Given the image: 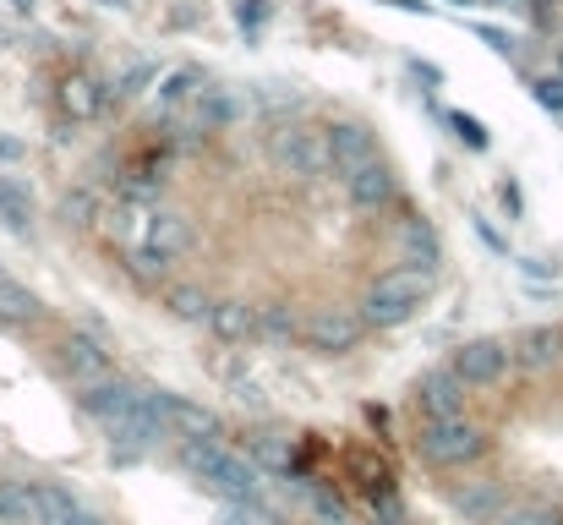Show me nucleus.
I'll list each match as a JSON object with an SVG mask.
<instances>
[{
	"instance_id": "c85d7f7f",
	"label": "nucleus",
	"mask_w": 563,
	"mask_h": 525,
	"mask_svg": "<svg viewBox=\"0 0 563 525\" xmlns=\"http://www.w3.org/2000/svg\"><path fill=\"white\" fill-rule=\"evenodd\" d=\"M536 99H542V110L563 115V77H542V83H536Z\"/></svg>"
},
{
	"instance_id": "5701e85b",
	"label": "nucleus",
	"mask_w": 563,
	"mask_h": 525,
	"mask_svg": "<svg viewBox=\"0 0 563 525\" xmlns=\"http://www.w3.org/2000/svg\"><path fill=\"white\" fill-rule=\"evenodd\" d=\"M208 307H214V301H208L197 285H181V290H170V312H175L181 323H208Z\"/></svg>"
},
{
	"instance_id": "6ab92c4d",
	"label": "nucleus",
	"mask_w": 563,
	"mask_h": 525,
	"mask_svg": "<svg viewBox=\"0 0 563 525\" xmlns=\"http://www.w3.org/2000/svg\"><path fill=\"white\" fill-rule=\"evenodd\" d=\"M61 104H66V115H72V121H93V115L104 110V88L93 83V77H66Z\"/></svg>"
},
{
	"instance_id": "4be33fe9",
	"label": "nucleus",
	"mask_w": 563,
	"mask_h": 525,
	"mask_svg": "<svg viewBox=\"0 0 563 525\" xmlns=\"http://www.w3.org/2000/svg\"><path fill=\"white\" fill-rule=\"evenodd\" d=\"M197 93H203V72H192V66H181V72H170V77H164L159 99L175 110V104H192Z\"/></svg>"
},
{
	"instance_id": "423d86ee",
	"label": "nucleus",
	"mask_w": 563,
	"mask_h": 525,
	"mask_svg": "<svg viewBox=\"0 0 563 525\" xmlns=\"http://www.w3.org/2000/svg\"><path fill=\"white\" fill-rule=\"evenodd\" d=\"M454 378L465 383V389H487V383H498L503 372H509V345L503 340H465L454 350Z\"/></svg>"
},
{
	"instance_id": "2f4dec72",
	"label": "nucleus",
	"mask_w": 563,
	"mask_h": 525,
	"mask_svg": "<svg viewBox=\"0 0 563 525\" xmlns=\"http://www.w3.org/2000/svg\"><path fill=\"white\" fill-rule=\"evenodd\" d=\"M77 525H104L99 515H88V509H82V515H77Z\"/></svg>"
},
{
	"instance_id": "f8f14e48",
	"label": "nucleus",
	"mask_w": 563,
	"mask_h": 525,
	"mask_svg": "<svg viewBox=\"0 0 563 525\" xmlns=\"http://www.w3.org/2000/svg\"><path fill=\"white\" fill-rule=\"evenodd\" d=\"M443 263V247L432 236L427 219H405L400 225V268H416V274H438Z\"/></svg>"
},
{
	"instance_id": "412c9836",
	"label": "nucleus",
	"mask_w": 563,
	"mask_h": 525,
	"mask_svg": "<svg viewBox=\"0 0 563 525\" xmlns=\"http://www.w3.org/2000/svg\"><path fill=\"white\" fill-rule=\"evenodd\" d=\"M0 525H33V482H0Z\"/></svg>"
},
{
	"instance_id": "0eeeda50",
	"label": "nucleus",
	"mask_w": 563,
	"mask_h": 525,
	"mask_svg": "<svg viewBox=\"0 0 563 525\" xmlns=\"http://www.w3.org/2000/svg\"><path fill=\"white\" fill-rule=\"evenodd\" d=\"M55 361H61V372L77 383V389H93V383L115 378L110 356H104V345L93 340V334H66V340L55 345Z\"/></svg>"
},
{
	"instance_id": "f704fd0d",
	"label": "nucleus",
	"mask_w": 563,
	"mask_h": 525,
	"mask_svg": "<svg viewBox=\"0 0 563 525\" xmlns=\"http://www.w3.org/2000/svg\"><path fill=\"white\" fill-rule=\"evenodd\" d=\"M17 6H22V11H28V6H33V0H17Z\"/></svg>"
},
{
	"instance_id": "9d476101",
	"label": "nucleus",
	"mask_w": 563,
	"mask_h": 525,
	"mask_svg": "<svg viewBox=\"0 0 563 525\" xmlns=\"http://www.w3.org/2000/svg\"><path fill=\"white\" fill-rule=\"evenodd\" d=\"M143 247L148 252H159L164 263H175V258H186V252L197 247V230H192V219L186 214H175V208H164V214L148 219V236H143Z\"/></svg>"
},
{
	"instance_id": "393cba45",
	"label": "nucleus",
	"mask_w": 563,
	"mask_h": 525,
	"mask_svg": "<svg viewBox=\"0 0 563 525\" xmlns=\"http://www.w3.org/2000/svg\"><path fill=\"white\" fill-rule=\"evenodd\" d=\"M148 219H154V214H148V208H121V214H115L110 219V230H115V236H121V241H143L148 236Z\"/></svg>"
},
{
	"instance_id": "1a4fd4ad",
	"label": "nucleus",
	"mask_w": 563,
	"mask_h": 525,
	"mask_svg": "<svg viewBox=\"0 0 563 525\" xmlns=\"http://www.w3.org/2000/svg\"><path fill=\"white\" fill-rule=\"evenodd\" d=\"M416 405L427 422H438V416H460L465 405V383L454 378V367H432L427 378L416 383Z\"/></svg>"
},
{
	"instance_id": "b1692460",
	"label": "nucleus",
	"mask_w": 563,
	"mask_h": 525,
	"mask_svg": "<svg viewBox=\"0 0 563 525\" xmlns=\"http://www.w3.org/2000/svg\"><path fill=\"white\" fill-rule=\"evenodd\" d=\"M257 334H263V340H290V334H296L290 307H263L257 312Z\"/></svg>"
},
{
	"instance_id": "aec40b11",
	"label": "nucleus",
	"mask_w": 563,
	"mask_h": 525,
	"mask_svg": "<svg viewBox=\"0 0 563 525\" xmlns=\"http://www.w3.org/2000/svg\"><path fill=\"white\" fill-rule=\"evenodd\" d=\"M563 356V329H531L520 340V361L525 367H553Z\"/></svg>"
},
{
	"instance_id": "cd10ccee",
	"label": "nucleus",
	"mask_w": 563,
	"mask_h": 525,
	"mask_svg": "<svg viewBox=\"0 0 563 525\" xmlns=\"http://www.w3.org/2000/svg\"><path fill=\"white\" fill-rule=\"evenodd\" d=\"M268 17H274V0H241V6H236V22H241V28H263Z\"/></svg>"
},
{
	"instance_id": "7ed1b4c3",
	"label": "nucleus",
	"mask_w": 563,
	"mask_h": 525,
	"mask_svg": "<svg viewBox=\"0 0 563 525\" xmlns=\"http://www.w3.org/2000/svg\"><path fill=\"white\" fill-rule=\"evenodd\" d=\"M482 449H487V433L476 422H465V416H438V422L421 427V454L432 465H443V471L482 460Z\"/></svg>"
},
{
	"instance_id": "2eb2a0df",
	"label": "nucleus",
	"mask_w": 563,
	"mask_h": 525,
	"mask_svg": "<svg viewBox=\"0 0 563 525\" xmlns=\"http://www.w3.org/2000/svg\"><path fill=\"white\" fill-rule=\"evenodd\" d=\"M208 329H214L225 345H241V340L257 334V312L246 307V301H214V307H208Z\"/></svg>"
},
{
	"instance_id": "473e14b6",
	"label": "nucleus",
	"mask_w": 563,
	"mask_h": 525,
	"mask_svg": "<svg viewBox=\"0 0 563 525\" xmlns=\"http://www.w3.org/2000/svg\"><path fill=\"white\" fill-rule=\"evenodd\" d=\"M449 6H476V0H449Z\"/></svg>"
},
{
	"instance_id": "c756f323",
	"label": "nucleus",
	"mask_w": 563,
	"mask_h": 525,
	"mask_svg": "<svg viewBox=\"0 0 563 525\" xmlns=\"http://www.w3.org/2000/svg\"><path fill=\"white\" fill-rule=\"evenodd\" d=\"M509 525H563V515H558V509L531 504V509H520V515H509Z\"/></svg>"
},
{
	"instance_id": "f3484780",
	"label": "nucleus",
	"mask_w": 563,
	"mask_h": 525,
	"mask_svg": "<svg viewBox=\"0 0 563 525\" xmlns=\"http://www.w3.org/2000/svg\"><path fill=\"white\" fill-rule=\"evenodd\" d=\"M236 121V93L230 88H203L192 99V126L197 132H219V126Z\"/></svg>"
},
{
	"instance_id": "c9c22d12",
	"label": "nucleus",
	"mask_w": 563,
	"mask_h": 525,
	"mask_svg": "<svg viewBox=\"0 0 563 525\" xmlns=\"http://www.w3.org/2000/svg\"><path fill=\"white\" fill-rule=\"evenodd\" d=\"M0 279H6V268H0Z\"/></svg>"
},
{
	"instance_id": "39448f33",
	"label": "nucleus",
	"mask_w": 563,
	"mask_h": 525,
	"mask_svg": "<svg viewBox=\"0 0 563 525\" xmlns=\"http://www.w3.org/2000/svg\"><path fill=\"white\" fill-rule=\"evenodd\" d=\"M361 329H367V318H361V312L323 307V312H312V323L301 329V340H307L312 350H323V356H345V350H356Z\"/></svg>"
},
{
	"instance_id": "4468645a",
	"label": "nucleus",
	"mask_w": 563,
	"mask_h": 525,
	"mask_svg": "<svg viewBox=\"0 0 563 525\" xmlns=\"http://www.w3.org/2000/svg\"><path fill=\"white\" fill-rule=\"evenodd\" d=\"M82 504L55 482H33V525H77Z\"/></svg>"
},
{
	"instance_id": "dca6fc26",
	"label": "nucleus",
	"mask_w": 563,
	"mask_h": 525,
	"mask_svg": "<svg viewBox=\"0 0 563 525\" xmlns=\"http://www.w3.org/2000/svg\"><path fill=\"white\" fill-rule=\"evenodd\" d=\"M44 318V301L33 296L28 285H17V279H0V323L6 329H28V323H39Z\"/></svg>"
},
{
	"instance_id": "9b49d317",
	"label": "nucleus",
	"mask_w": 563,
	"mask_h": 525,
	"mask_svg": "<svg viewBox=\"0 0 563 525\" xmlns=\"http://www.w3.org/2000/svg\"><path fill=\"white\" fill-rule=\"evenodd\" d=\"M345 192H350V203L361 208V214H378V208H389L394 203V192H400V175H394L389 165H367V170H356V175H345Z\"/></svg>"
},
{
	"instance_id": "bb28decb",
	"label": "nucleus",
	"mask_w": 563,
	"mask_h": 525,
	"mask_svg": "<svg viewBox=\"0 0 563 525\" xmlns=\"http://www.w3.org/2000/svg\"><path fill=\"white\" fill-rule=\"evenodd\" d=\"M449 126H454V132H460L471 148H487V143H492V137H487V126L476 121V115H465V110H449Z\"/></svg>"
},
{
	"instance_id": "7c9ffc66",
	"label": "nucleus",
	"mask_w": 563,
	"mask_h": 525,
	"mask_svg": "<svg viewBox=\"0 0 563 525\" xmlns=\"http://www.w3.org/2000/svg\"><path fill=\"white\" fill-rule=\"evenodd\" d=\"M465 515H476V520L498 515V493H492V487H482V493H471V498H465Z\"/></svg>"
},
{
	"instance_id": "f257e3e1",
	"label": "nucleus",
	"mask_w": 563,
	"mask_h": 525,
	"mask_svg": "<svg viewBox=\"0 0 563 525\" xmlns=\"http://www.w3.org/2000/svg\"><path fill=\"white\" fill-rule=\"evenodd\" d=\"M181 465L208 487L219 493L225 504H257L263 498V476H257L252 460H241L236 449H225V438H181Z\"/></svg>"
},
{
	"instance_id": "6e6552de",
	"label": "nucleus",
	"mask_w": 563,
	"mask_h": 525,
	"mask_svg": "<svg viewBox=\"0 0 563 525\" xmlns=\"http://www.w3.org/2000/svg\"><path fill=\"white\" fill-rule=\"evenodd\" d=\"M328 154H334V170H345V175H356V170H367V165H378V137L367 132L361 121H339V126H328Z\"/></svg>"
},
{
	"instance_id": "ddd939ff",
	"label": "nucleus",
	"mask_w": 563,
	"mask_h": 525,
	"mask_svg": "<svg viewBox=\"0 0 563 525\" xmlns=\"http://www.w3.org/2000/svg\"><path fill=\"white\" fill-rule=\"evenodd\" d=\"M137 400H143V389L126 383V378H104V383H93V389H82V411H88L93 422H110V416H121L126 405H137Z\"/></svg>"
},
{
	"instance_id": "f03ea898",
	"label": "nucleus",
	"mask_w": 563,
	"mask_h": 525,
	"mask_svg": "<svg viewBox=\"0 0 563 525\" xmlns=\"http://www.w3.org/2000/svg\"><path fill=\"white\" fill-rule=\"evenodd\" d=\"M427 296H432V274H416V268H389V274L361 296V318H367L372 329H394V323L416 318Z\"/></svg>"
},
{
	"instance_id": "20e7f679",
	"label": "nucleus",
	"mask_w": 563,
	"mask_h": 525,
	"mask_svg": "<svg viewBox=\"0 0 563 525\" xmlns=\"http://www.w3.org/2000/svg\"><path fill=\"white\" fill-rule=\"evenodd\" d=\"M274 165L290 175V181H318L323 170H334V154H328V132H285L274 143Z\"/></svg>"
},
{
	"instance_id": "a211bd4d",
	"label": "nucleus",
	"mask_w": 563,
	"mask_h": 525,
	"mask_svg": "<svg viewBox=\"0 0 563 525\" xmlns=\"http://www.w3.org/2000/svg\"><path fill=\"white\" fill-rule=\"evenodd\" d=\"M0 225H11L17 236H28L33 230V197H28V186H22L17 175L0 181Z\"/></svg>"
},
{
	"instance_id": "72a5a7b5",
	"label": "nucleus",
	"mask_w": 563,
	"mask_h": 525,
	"mask_svg": "<svg viewBox=\"0 0 563 525\" xmlns=\"http://www.w3.org/2000/svg\"><path fill=\"white\" fill-rule=\"evenodd\" d=\"M487 6H514V0H487Z\"/></svg>"
},
{
	"instance_id": "a878e982",
	"label": "nucleus",
	"mask_w": 563,
	"mask_h": 525,
	"mask_svg": "<svg viewBox=\"0 0 563 525\" xmlns=\"http://www.w3.org/2000/svg\"><path fill=\"white\" fill-rule=\"evenodd\" d=\"M126 268H132V279H159L164 258H159V252H148V247H132V252H126Z\"/></svg>"
}]
</instances>
